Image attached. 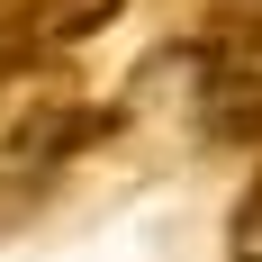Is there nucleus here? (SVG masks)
<instances>
[{
  "label": "nucleus",
  "instance_id": "f257e3e1",
  "mask_svg": "<svg viewBox=\"0 0 262 262\" xmlns=\"http://www.w3.org/2000/svg\"><path fill=\"white\" fill-rule=\"evenodd\" d=\"M91 100L63 63H27V73H0V217H18L36 190L63 172V163L91 145Z\"/></svg>",
  "mask_w": 262,
  "mask_h": 262
},
{
  "label": "nucleus",
  "instance_id": "f03ea898",
  "mask_svg": "<svg viewBox=\"0 0 262 262\" xmlns=\"http://www.w3.org/2000/svg\"><path fill=\"white\" fill-rule=\"evenodd\" d=\"M199 127L226 145H262V0H208L190 27Z\"/></svg>",
  "mask_w": 262,
  "mask_h": 262
},
{
  "label": "nucleus",
  "instance_id": "7ed1b4c3",
  "mask_svg": "<svg viewBox=\"0 0 262 262\" xmlns=\"http://www.w3.org/2000/svg\"><path fill=\"white\" fill-rule=\"evenodd\" d=\"M127 0H0V73L27 63H63L73 46H91Z\"/></svg>",
  "mask_w": 262,
  "mask_h": 262
},
{
  "label": "nucleus",
  "instance_id": "20e7f679",
  "mask_svg": "<svg viewBox=\"0 0 262 262\" xmlns=\"http://www.w3.org/2000/svg\"><path fill=\"white\" fill-rule=\"evenodd\" d=\"M235 262H262V172H253V190L235 208Z\"/></svg>",
  "mask_w": 262,
  "mask_h": 262
}]
</instances>
